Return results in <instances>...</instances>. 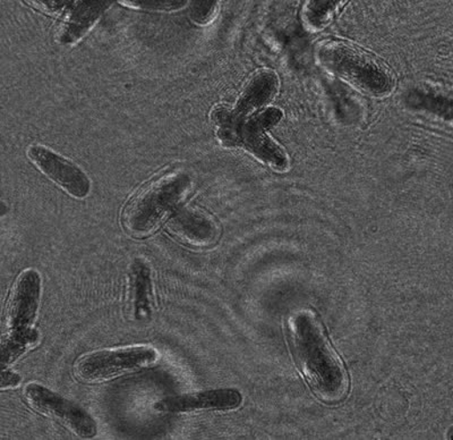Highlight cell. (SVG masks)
Segmentation results:
<instances>
[{
    "instance_id": "2",
    "label": "cell",
    "mask_w": 453,
    "mask_h": 440,
    "mask_svg": "<svg viewBox=\"0 0 453 440\" xmlns=\"http://www.w3.org/2000/svg\"><path fill=\"white\" fill-rule=\"evenodd\" d=\"M211 117L219 127L218 136L226 147H242L278 171L288 167L286 152L266 135V130L282 119L279 109L269 108L257 114L241 117L234 115L233 109L217 106Z\"/></svg>"
},
{
    "instance_id": "5",
    "label": "cell",
    "mask_w": 453,
    "mask_h": 440,
    "mask_svg": "<svg viewBox=\"0 0 453 440\" xmlns=\"http://www.w3.org/2000/svg\"><path fill=\"white\" fill-rule=\"evenodd\" d=\"M157 358V351L150 346L96 351L79 359L74 373L84 382H104L149 368Z\"/></svg>"
},
{
    "instance_id": "7",
    "label": "cell",
    "mask_w": 453,
    "mask_h": 440,
    "mask_svg": "<svg viewBox=\"0 0 453 440\" xmlns=\"http://www.w3.org/2000/svg\"><path fill=\"white\" fill-rule=\"evenodd\" d=\"M42 297V277L35 269L24 270L16 281L8 301L3 334L30 335Z\"/></svg>"
},
{
    "instance_id": "8",
    "label": "cell",
    "mask_w": 453,
    "mask_h": 440,
    "mask_svg": "<svg viewBox=\"0 0 453 440\" xmlns=\"http://www.w3.org/2000/svg\"><path fill=\"white\" fill-rule=\"evenodd\" d=\"M28 159L44 175L55 181L68 195L84 199L91 191V181L87 174L73 161L65 158L42 145H34L27 151Z\"/></svg>"
},
{
    "instance_id": "13",
    "label": "cell",
    "mask_w": 453,
    "mask_h": 440,
    "mask_svg": "<svg viewBox=\"0 0 453 440\" xmlns=\"http://www.w3.org/2000/svg\"><path fill=\"white\" fill-rule=\"evenodd\" d=\"M129 284L135 319L139 321L149 320L153 311V284L151 269L144 261L137 259L132 265Z\"/></svg>"
},
{
    "instance_id": "3",
    "label": "cell",
    "mask_w": 453,
    "mask_h": 440,
    "mask_svg": "<svg viewBox=\"0 0 453 440\" xmlns=\"http://www.w3.org/2000/svg\"><path fill=\"white\" fill-rule=\"evenodd\" d=\"M189 189L188 176L167 175L150 181L140 189L125 207L121 221L133 235L144 236L163 223Z\"/></svg>"
},
{
    "instance_id": "11",
    "label": "cell",
    "mask_w": 453,
    "mask_h": 440,
    "mask_svg": "<svg viewBox=\"0 0 453 440\" xmlns=\"http://www.w3.org/2000/svg\"><path fill=\"white\" fill-rule=\"evenodd\" d=\"M111 2H74L64 16L58 32V42L74 44L95 26L101 14L111 6Z\"/></svg>"
},
{
    "instance_id": "17",
    "label": "cell",
    "mask_w": 453,
    "mask_h": 440,
    "mask_svg": "<svg viewBox=\"0 0 453 440\" xmlns=\"http://www.w3.org/2000/svg\"><path fill=\"white\" fill-rule=\"evenodd\" d=\"M128 5L142 7V8H149V10H177V8L183 7L186 2H127Z\"/></svg>"
},
{
    "instance_id": "12",
    "label": "cell",
    "mask_w": 453,
    "mask_h": 440,
    "mask_svg": "<svg viewBox=\"0 0 453 440\" xmlns=\"http://www.w3.org/2000/svg\"><path fill=\"white\" fill-rule=\"evenodd\" d=\"M279 80L276 73L262 71L255 74L246 86L236 107L233 109L234 114L241 117H248L254 114L277 95Z\"/></svg>"
},
{
    "instance_id": "1",
    "label": "cell",
    "mask_w": 453,
    "mask_h": 440,
    "mask_svg": "<svg viewBox=\"0 0 453 440\" xmlns=\"http://www.w3.org/2000/svg\"><path fill=\"white\" fill-rule=\"evenodd\" d=\"M287 332L294 360L311 391L330 405L342 401L349 389L346 369L315 314L311 311L291 314Z\"/></svg>"
},
{
    "instance_id": "16",
    "label": "cell",
    "mask_w": 453,
    "mask_h": 440,
    "mask_svg": "<svg viewBox=\"0 0 453 440\" xmlns=\"http://www.w3.org/2000/svg\"><path fill=\"white\" fill-rule=\"evenodd\" d=\"M216 2L196 3L192 12V18L194 21L197 23H208L211 21L213 16L216 15Z\"/></svg>"
},
{
    "instance_id": "4",
    "label": "cell",
    "mask_w": 453,
    "mask_h": 440,
    "mask_svg": "<svg viewBox=\"0 0 453 440\" xmlns=\"http://www.w3.org/2000/svg\"><path fill=\"white\" fill-rule=\"evenodd\" d=\"M319 58L327 70L372 96L390 94L394 79L379 60L350 44L333 42L319 51Z\"/></svg>"
},
{
    "instance_id": "10",
    "label": "cell",
    "mask_w": 453,
    "mask_h": 440,
    "mask_svg": "<svg viewBox=\"0 0 453 440\" xmlns=\"http://www.w3.org/2000/svg\"><path fill=\"white\" fill-rule=\"evenodd\" d=\"M169 231L186 243L196 246L212 244L218 236L216 224L192 209L178 210L169 221Z\"/></svg>"
},
{
    "instance_id": "6",
    "label": "cell",
    "mask_w": 453,
    "mask_h": 440,
    "mask_svg": "<svg viewBox=\"0 0 453 440\" xmlns=\"http://www.w3.org/2000/svg\"><path fill=\"white\" fill-rule=\"evenodd\" d=\"M26 398L32 409L62 423L81 438H93L98 433L95 420L87 411L40 383L31 382L26 387Z\"/></svg>"
},
{
    "instance_id": "18",
    "label": "cell",
    "mask_w": 453,
    "mask_h": 440,
    "mask_svg": "<svg viewBox=\"0 0 453 440\" xmlns=\"http://www.w3.org/2000/svg\"><path fill=\"white\" fill-rule=\"evenodd\" d=\"M21 382V375L13 373L11 369H3L2 382H0L2 390L16 389Z\"/></svg>"
},
{
    "instance_id": "14",
    "label": "cell",
    "mask_w": 453,
    "mask_h": 440,
    "mask_svg": "<svg viewBox=\"0 0 453 440\" xmlns=\"http://www.w3.org/2000/svg\"><path fill=\"white\" fill-rule=\"evenodd\" d=\"M39 332L31 335H8L3 334L2 337V363L6 369L21 358L28 349L38 344Z\"/></svg>"
},
{
    "instance_id": "9",
    "label": "cell",
    "mask_w": 453,
    "mask_h": 440,
    "mask_svg": "<svg viewBox=\"0 0 453 440\" xmlns=\"http://www.w3.org/2000/svg\"><path fill=\"white\" fill-rule=\"evenodd\" d=\"M240 391L233 389L212 390L178 395L157 402L156 409L169 413H186L198 410L229 411L242 405Z\"/></svg>"
},
{
    "instance_id": "15",
    "label": "cell",
    "mask_w": 453,
    "mask_h": 440,
    "mask_svg": "<svg viewBox=\"0 0 453 440\" xmlns=\"http://www.w3.org/2000/svg\"><path fill=\"white\" fill-rule=\"evenodd\" d=\"M338 2H310L306 5L305 21L314 30L322 29L333 16Z\"/></svg>"
}]
</instances>
